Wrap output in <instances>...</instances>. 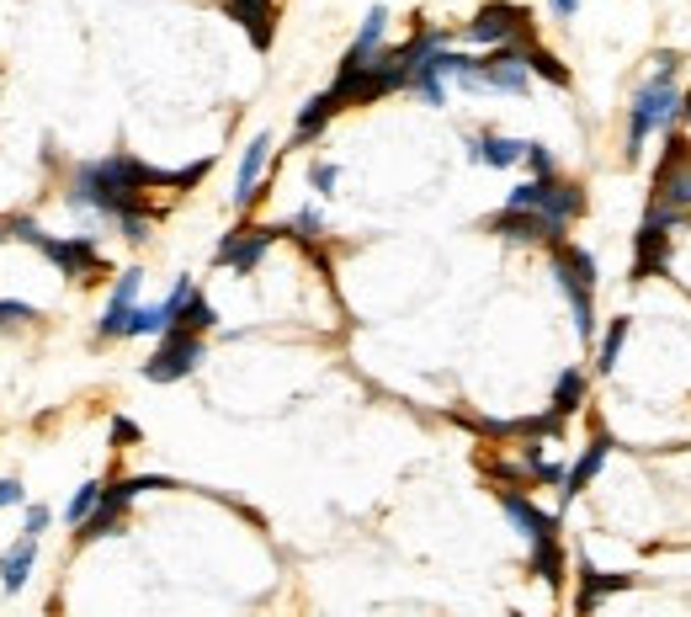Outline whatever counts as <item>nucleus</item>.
Segmentation results:
<instances>
[{"label": "nucleus", "mask_w": 691, "mask_h": 617, "mask_svg": "<svg viewBox=\"0 0 691 617\" xmlns=\"http://www.w3.org/2000/svg\"><path fill=\"white\" fill-rule=\"evenodd\" d=\"M287 235V229H272V224H256V229H229V235L218 239L214 262L218 266H235L239 277H250L256 266H261V256L272 251V239Z\"/></svg>", "instance_id": "nucleus-10"}, {"label": "nucleus", "mask_w": 691, "mask_h": 617, "mask_svg": "<svg viewBox=\"0 0 691 617\" xmlns=\"http://www.w3.org/2000/svg\"><path fill=\"white\" fill-rule=\"evenodd\" d=\"M272 160V134H256L239 155V176H235V208H250L261 197V170Z\"/></svg>", "instance_id": "nucleus-16"}, {"label": "nucleus", "mask_w": 691, "mask_h": 617, "mask_svg": "<svg viewBox=\"0 0 691 617\" xmlns=\"http://www.w3.org/2000/svg\"><path fill=\"white\" fill-rule=\"evenodd\" d=\"M22 532H27V538H43V532H48V506H27Z\"/></svg>", "instance_id": "nucleus-33"}, {"label": "nucleus", "mask_w": 691, "mask_h": 617, "mask_svg": "<svg viewBox=\"0 0 691 617\" xmlns=\"http://www.w3.org/2000/svg\"><path fill=\"white\" fill-rule=\"evenodd\" d=\"M0 239H11V229H6V218H0Z\"/></svg>", "instance_id": "nucleus-38"}, {"label": "nucleus", "mask_w": 691, "mask_h": 617, "mask_svg": "<svg viewBox=\"0 0 691 617\" xmlns=\"http://www.w3.org/2000/svg\"><path fill=\"white\" fill-rule=\"evenodd\" d=\"M409 91L421 96L426 107H447V80L436 75V65H431V59H421V65H415V75H409Z\"/></svg>", "instance_id": "nucleus-24"}, {"label": "nucleus", "mask_w": 691, "mask_h": 617, "mask_svg": "<svg viewBox=\"0 0 691 617\" xmlns=\"http://www.w3.org/2000/svg\"><path fill=\"white\" fill-rule=\"evenodd\" d=\"M490 235H505V239H522V245H564V224H553L543 214H526V208H501L490 214Z\"/></svg>", "instance_id": "nucleus-11"}, {"label": "nucleus", "mask_w": 691, "mask_h": 617, "mask_svg": "<svg viewBox=\"0 0 691 617\" xmlns=\"http://www.w3.org/2000/svg\"><path fill=\"white\" fill-rule=\"evenodd\" d=\"M681 123L691 128V91H681Z\"/></svg>", "instance_id": "nucleus-37"}, {"label": "nucleus", "mask_w": 691, "mask_h": 617, "mask_svg": "<svg viewBox=\"0 0 691 617\" xmlns=\"http://www.w3.org/2000/svg\"><path fill=\"white\" fill-rule=\"evenodd\" d=\"M585 389H591V379H585V368H564V373H559V383H553V415H559V421H570L574 410H580V404H585Z\"/></svg>", "instance_id": "nucleus-22"}, {"label": "nucleus", "mask_w": 691, "mask_h": 617, "mask_svg": "<svg viewBox=\"0 0 691 617\" xmlns=\"http://www.w3.org/2000/svg\"><path fill=\"white\" fill-rule=\"evenodd\" d=\"M383 32H388V11H383V6H373V11H367V22H362V32H357V43L346 48V59H340V70H367V65H373V53H378L383 48Z\"/></svg>", "instance_id": "nucleus-18"}, {"label": "nucleus", "mask_w": 691, "mask_h": 617, "mask_svg": "<svg viewBox=\"0 0 691 617\" xmlns=\"http://www.w3.org/2000/svg\"><path fill=\"white\" fill-rule=\"evenodd\" d=\"M675 70H681V53H660L649 80L633 91V107H628V160L644 155V144L660 134L665 139L670 128L681 123V86H675Z\"/></svg>", "instance_id": "nucleus-1"}, {"label": "nucleus", "mask_w": 691, "mask_h": 617, "mask_svg": "<svg viewBox=\"0 0 691 617\" xmlns=\"http://www.w3.org/2000/svg\"><path fill=\"white\" fill-rule=\"evenodd\" d=\"M197 362H203V335L166 331L160 335V346H155V356L144 362V379L149 383H181V379L197 373Z\"/></svg>", "instance_id": "nucleus-8"}, {"label": "nucleus", "mask_w": 691, "mask_h": 617, "mask_svg": "<svg viewBox=\"0 0 691 617\" xmlns=\"http://www.w3.org/2000/svg\"><path fill=\"white\" fill-rule=\"evenodd\" d=\"M468 43L478 48H505V43H532V11L526 6H511V0H495V6H484L468 32H463Z\"/></svg>", "instance_id": "nucleus-7"}, {"label": "nucleus", "mask_w": 691, "mask_h": 617, "mask_svg": "<svg viewBox=\"0 0 691 617\" xmlns=\"http://www.w3.org/2000/svg\"><path fill=\"white\" fill-rule=\"evenodd\" d=\"M22 500H27L22 479H0V511H6V506H22Z\"/></svg>", "instance_id": "nucleus-34"}, {"label": "nucleus", "mask_w": 691, "mask_h": 617, "mask_svg": "<svg viewBox=\"0 0 691 617\" xmlns=\"http://www.w3.org/2000/svg\"><path fill=\"white\" fill-rule=\"evenodd\" d=\"M691 224V214H675L665 203H649L644 224H639V235H633V283H644L654 272H665L670 262V235Z\"/></svg>", "instance_id": "nucleus-4"}, {"label": "nucleus", "mask_w": 691, "mask_h": 617, "mask_svg": "<svg viewBox=\"0 0 691 617\" xmlns=\"http://www.w3.org/2000/svg\"><path fill=\"white\" fill-rule=\"evenodd\" d=\"M139 287H144V272L139 266H128V272L118 277V287H112L107 308H101V320H96V335H101V341L128 335V320H134V308H139Z\"/></svg>", "instance_id": "nucleus-12"}, {"label": "nucleus", "mask_w": 691, "mask_h": 617, "mask_svg": "<svg viewBox=\"0 0 691 617\" xmlns=\"http://www.w3.org/2000/svg\"><path fill=\"white\" fill-rule=\"evenodd\" d=\"M526 43H505V48H490L484 59H474V70L463 75L457 86L463 91H501V96H526V59H522Z\"/></svg>", "instance_id": "nucleus-5"}, {"label": "nucleus", "mask_w": 691, "mask_h": 617, "mask_svg": "<svg viewBox=\"0 0 691 617\" xmlns=\"http://www.w3.org/2000/svg\"><path fill=\"white\" fill-rule=\"evenodd\" d=\"M101 496H107V484H101V479H86V484H80V490L70 496V506H65V522L80 527L96 511V506H101Z\"/></svg>", "instance_id": "nucleus-28"}, {"label": "nucleus", "mask_w": 691, "mask_h": 617, "mask_svg": "<svg viewBox=\"0 0 691 617\" xmlns=\"http://www.w3.org/2000/svg\"><path fill=\"white\" fill-rule=\"evenodd\" d=\"M633 580H639V575H606V570H596V565L580 559V601H574V617H591L606 596L633 591Z\"/></svg>", "instance_id": "nucleus-15"}, {"label": "nucleus", "mask_w": 691, "mask_h": 617, "mask_svg": "<svg viewBox=\"0 0 691 617\" xmlns=\"http://www.w3.org/2000/svg\"><path fill=\"white\" fill-rule=\"evenodd\" d=\"M218 325V308L203 298V293H191L187 298V308H181V320L170 325V331H187V335H208Z\"/></svg>", "instance_id": "nucleus-25"}, {"label": "nucleus", "mask_w": 691, "mask_h": 617, "mask_svg": "<svg viewBox=\"0 0 691 617\" xmlns=\"http://www.w3.org/2000/svg\"><path fill=\"white\" fill-rule=\"evenodd\" d=\"M32 251H43L48 262L59 266V277H75V283H96V277H101V251H96V239L91 235H48L43 229V239H38V245H32Z\"/></svg>", "instance_id": "nucleus-9"}, {"label": "nucleus", "mask_w": 691, "mask_h": 617, "mask_svg": "<svg viewBox=\"0 0 691 617\" xmlns=\"http://www.w3.org/2000/svg\"><path fill=\"white\" fill-rule=\"evenodd\" d=\"M606 458H612V437H606V431H596V437L585 442V452H580V458L570 463L564 484H559V511H564V506H574V496H580V490H585V484H591V479L606 469Z\"/></svg>", "instance_id": "nucleus-13"}, {"label": "nucleus", "mask_w": 691, "mask_h": 617, "mask_svg": "<svg viewBox=\"0 0 691 617\" xmlns=\"http://www.w3.org/2000/svg\"><path fill=\"white\" fill-rule=\"evenodd\" d=\"M649 203H665L675 214H691V139L681 128L665 134V155L654 166V197Z\"/></svg>", "instance_id": "nucleus-6"}, {"label": "nucleus", "mask_w": 691, "mask_h": 617, "mask_svg": "<svg viewBox=\"0 0 691 617\" xmlns=\"http://www.w3.org/2000/svg\"><path fill=\"white\" fill-rule=\"evenodd\" d=\"M549 6H553V17H564V22L580 11V0H549Z\"/></svg>", "instance_id": "nucleus-36"}, {"label": "nucleus", "mask_w": 691, "mask_h": 617, "mask_svg": "<svg viewBox=\"0 0 691 617\" xmlns=\"http://www.w3.org/2000/svg\"><path fill=\"white\" fill-rule=\"evenodd\" d=\"M112 442H139V427H134V421H112Z\"/></svg>", "instance_id": "nucleus-35"}, {"label": "nucleus", "mask_w": 691, "mask_h": 617, "mask_svg": "<svg viewBox=\"0 0 691 617\" xmlns=\"http://www.w3.org/2000/svg\"><path fill=\"white\" fill-rule=\"evenodd\" d=\"M468 160L490 170H505V166H516V160H526V144L505 139V134H478V139H468Z\"/></svg>", "instance_id": "nucleus-19"}, {"label": "nucleus", "mask_w": 691, "mask_h": 617, "mask_svg": "<svg viewBox=\"0 0 691 617\" xmlns=\"http://www.w3.org/2000/svg\"><path fill=\"white\" fill-rule=\"evenodd\" d=\"M32 559H38V538H17V543L6 548V559H0V586L17 596L27 586V575H32Z\"/></svg>", "instance_id": "nucleus-20"}, {"label": "nucleus", "mask_w": 691, "mask_h": 617, "mask_svg": "<svg viewBox=\"0 0 691 617\" xmlns=\"http://www.w3.org/2000/svg\"><path fill=\"white\" fill-rule=\"evenodd\" d=\"M501 511L511 517V527L532 538V543H543V538H559V511H543V506H532L522 490H501Z\"/></svg>", "instance_id": "nucleus-14"}, {"label": "nucleus", "mask_w": 691, "mask_h": 617, "mask_svg": "<svg viewBox=\"0 0 691 617\" xmlns=\"http://www.w3.org/2000/svg\"><path fill=\"white\" fill-rule=\"evenodd\" d=\"M293 235L304 239V245H314V239L325 235V218H319V208H304V214L293 218Z\"/></svg>", "instance_id": "nucleus-30"}, {"label": "nucleus", "mask_w": 691, "mask_h": 617, "mask_svg": "<svg viewBox=\"0 0 691 617\" xmlns=\"http://www.w3.org/2000/svg\"><path fill=\"white\" fill-rule=\"evenodd\" d=\"M532 570L543 575L549 586H559V580H564V548H559V538H543V543H532Z\"/></svg>", "instance_id": "nucleus-27"}, {"label": "nucleus", "mask_w": 691, "mask_h": 617, "mask_svg": "<svg viewBox=\"0 0 691 617\" xmlns=\"http://www.w3.org/2000/svg\"><path fill=\"white\" fill-rule=\"evenodd\" d=\"M511 617H522V613H511Z\"/></svg>", "instance_id": "nucleus-39"}, {"label": "nucleus", "mask_w": 691, "mask_h": 617, "mask_svg": "<svg viewBox=\"0 0 691 617\" xmlns=\"http://www.w3.org/2000/svg\"><path fill=\"white\" fill-rule=\"evenodd\" d=\"M335 176H340V170H335L330 160H314V166H309V187L319 192V197H330V192H335Z\"/></svg>", "instance_id": "nucleus-31"}, {"label": "nucleus", "mask_w": 691, "mask_h": 617, "mask_svg": "<svg viewBox=\"0 0 691 617\" xmlns=\"http://www.w3.org/2000/svg\"><path fill=\"white\" fill-rule=\"evenodd\" d=\"M522 59H526V75H543V80H549V86H559V91H564V86H570V70H564V65H559V59H553L549 48L526 43V48H522Z\"/></svg>", "instance_id": "nucleus-26"}, {"label": "nucleus", "mask_w": 691, "mask_h": 617, "mask_svg": "<svg viewBox=\"0 0 691 617\" xmlns=\"http://www.w3.org/2000/svg\"><path fill=\"white\" fill-rule=\"evenodd\" d=\"M553 277H559L564 298H570L580 341H591L596 335V256L564 239V245H553Z\"/></svg>", "instance_id": "nucleus-2"}, {"label": "nucleus", "mask_w": 691, "mask_h": 617, "mask_svg": "<svg viewBox=\"0 0 691 617\" xmlns=\"http://www.w3.org/2000/svg\"><path fill=\"white\" fill-rule=\"evenodd\" d=\"M224 11L250 32V48H256V53L272 48V32H277V6H272V0H224Z\"/></svg>", "instance_id": "nucleus-17"}, {"label": "nucleus", "mask_w": 691, "mask_h": 617, "mask_svg": "<svg viewBox=\"0 0 691 617\" xmlns=\"http://www.w3.org/2000/svg\"><path fill=\"white\" fill-rule=\"evenodd\" d=\"M628 335H633V320H628V314H618V320L606 325V335H601V346H596V373H618Z\"/></svg>", "instance_id": "nucleus-23"}, {"label": "nucleus", "mask_w": 691, "mask_h": 617, "mask_svg": "<svg viewBox=\"0 0 691 617\" xmlns=\"http://www.w3.org/2000/svg\"><path fill=\"white\" fill-rule=\"evenodd\" d=\"M526 170H532V182H543V176H559L553 170V155H549V144H526Z\"/></svg>", "instance_id": "nucleus-29"}, {"label": "nucleus", "mask_w": 691, "mask_h": 617, "mask_svg": "<svg viewBox=\"0 0 691 617\" xmlns=\"http://www.w3.org/2000/svg\"><path fill=\"white\" fill-rule=\"evenodd\" d=\"M340 112V101H335L330 91H319V96H309L304 107H298V128H293V144H309V139H319L325 134V123Z\"/></svg>", "instance_id": "nucleus-21"}, {"label": "nucleus", "mask_w": 691, "mask_h": 617, "mask_svg": "<svg viewBox=\"0 0 691 617\" xmlns=\"http://www.w3.org/2000/svg\"><path fill=\"white\" fill-rule=\"evenodd\" d=\"M505 208H526V214H543V218H553V224L570 229L574 218L585 214V192L574 187V182H564V176H543V182H522V187H511Z\"/></svg>", "instance_id": "nucleus-3"}, {"label": "nucleus", "mask_w": 691, "mask_h": 617, "mask_svg": "<svg viewBox=\"0 0 691 617\" xmlns=\"http://www.w3.org/2000/svg\"><path fill=\"white\" fill-rule=\"evenodd\" d=\"M27 320H38V308L17 304V298H0V325H27Z\"/></svg>", "instance_id": "nucleus-32"}]
</instances>
